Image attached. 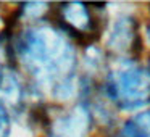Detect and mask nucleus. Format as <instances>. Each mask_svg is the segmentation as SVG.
<instances>
[{"label": "nucleus", "instance_id": "1", "mask_svg": "<svg viewBox=\"0 0 150 137\" xmlns=\"http://www.w3.org/2000/svg\"><path fill=\"white\" fill-rule=\"evenodd\" d=\"M16 56L40 90L58 98L73 94L76 53L60 29L39 24L23 31L16 39Z\"/></svg>", "mask_w": 150, "mask_h": 137}, {"label": "nucleus", "instance_id": "7", "mask_svg": "<svg viewBox=\"0 0 150 137\" xmlns=\"http://www.w3.org/2000/svg\"><path fill=\"white\" fill-rule=\"evenodd\" d=\"M118 137H150V110L131 118L121 127Z\"/></svg>", "mask_w": 150, "mask_h": 137}, {"label": "nucleus", "instance_id": "10", "mask_svg": "<svg viewBox=\"0 0 150 137\" xmlns=\"http://www.w3.org/2000/svg\"><path fill=\"white\" fill-rule=\"evenodd\" d=\"M0 69H2V68H0Z\"/></svg>", "mask_w": 150, "mask_h": 137}, {"label": "nucleus", "instance_id": "9", "mask_svg": "<svg viewBox=\"0 0 150 137\" xmlns=\"http://www.w3.org/2000/svg\"><path fill=\"white\" fill-rule=\"evenodd\" d=\"M149 37H150V29H149Z\"/></svg>", "mask_w": 150, "mask_h": 137}, {"label": "nucleus", "instance_id": "4", "mask_svg": "<svg viewBox=\"0 0 150 137\" xmlns=\"http://www.w3.org/2000/svg\"><path fill=\"white\" fill-rule=\"evenodd\" d=\"M89 111L84 105H78L68 113L57 118L53 124V137H86L89 132Z\"/></svg>", "mask_w": 150, "mask_h": 137}, {"label": "nucleus", "instance_id": "6", "mask_svg": "<svg viewBox=\"0 0 150 137\" xmlns=\"http://www.w3.org/2000/svg\"><path fill=\"white\" fill-rule=\"evenodd\" d=\"M137 42H139V36L136 34V23H134V20L127 16L120 18L113 26L110 40H108V47L116 50V52L129 50V52L134 53Z\"/></svg>", "mask_w": 150, "mask_h": 137}, {"label": "nucleus", "instance_id": "2", "mask_svg": "<svg viewBox=\"0 0 150 137\" xmlns=\"http://www.w3.org/2000/svg\"><path fill=\"white\" fill-rule=\"evenodd\" d=\"M107 94L121 108H134L150 102V69L124 63L107 76Z\"/></svg>", "mask_w": 150, "mask_h": 137}, {"label": "nucleus", "instance_id": "5", "mask_svg": "<svg viewBox=\"0 0 150 137\" xmlns=\"http://www.w3.org/2000/svg\"><path fill=\"white\" fill-rule=\"evenodd\" d=\"M23 84L11 69H0V103L10 110H20L23 105Z\"/></svg>", "mask_w": 150, "mask_h": 137}, {"label": "nucleus", "instance_id": "8", "mask_svg": "<svg viewBox=\"0 0 150 137\" xmlns=\"http://www.w3.org/2000/svg\"><path fill=\"white\" fill-rule=\"evenodd\" d=\"M8 134H10V119L7 108L0 103V137H8Z\"/></svg>", "mask_w": 150, "mask_h": 137}, {"label": "nucleus", "instance_id": "3", "mask_svg": "<svg viewBox=\"0 0 150 137\" xmlns=\"http://www.w3.org/2000/svg\"><path fill=\"white\" fill-rule=\"evenodd\" d=\"M60 20L62 24L79 39H94L95 21L89 11L87 5L82 4H63L60 5Z\"/></svg>", "mask_w": 150, "mask_h": 137}]
</instances>
